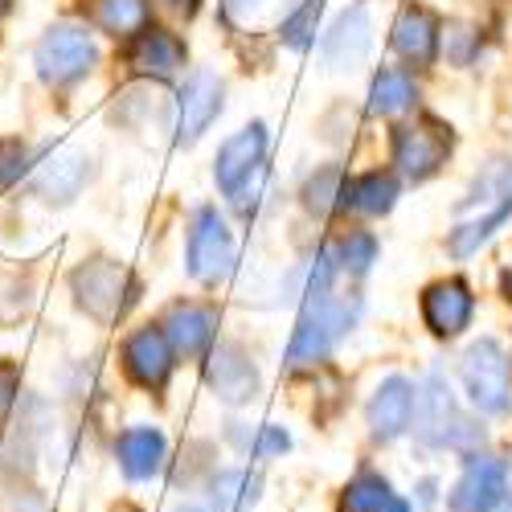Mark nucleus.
I'll return each mask as SVG.
<instances>
[{
	"mask_svg": "<svg viewBox=\"0 0 512 512\" xmlns=\"http://www.w3.org/2000/svg\"><path fill=\"white\" fill-rule=\"evenodd\" d=\"M508 492V463L492 455H472L451 488V512H492Z\"/></svg>",
	"mask_w": 512,
	"mask_h": 512,
	"instance_id": "8",
	"label": "nucleus"
},
{
	"mask_svg": "<svg viewBox=\"0 0 512 512\" xmlns=\"http://www.w3.org/2000/svg\"><path fill=\"white\" fill-rule=\"evenodd\" d=\"M455 426H459V418H455L451 386L439 373H431L422 394L414 398V435L426 447H447V443H455Z\"/></svg>",
	"mask_w": 512,
	"mask_h": 512,
	"instance_id": "13",
	"label": "nucleus"
},
{
	"mask_svg": "<svg viewBox=\"0 0 512 512\" xmlns=\"http://www.w3.org/2000/svg\"><path fill=\"white\" fill-rule=\"evenodd\" d=\"M9 9H13V0H0V17H5Z\"/></svg>",
	"mask_w": 512,
	"mask_h": 512,
	"instance_id": "40",
	"label": "nucleus"
},
{
	"mask_svg": "<svg viewBox=\"0 0 512 512\" xmlns=\"http://www.w3.org/2000/svg\"><path fill=\"white\" fill-rule=\"evenodd\" d=\"M390 500H394L390 480L377 476L373 467H361V472L345 484V496H340V512H386Z\"/></svg>",
	"mask_w": 512,
	"mask_h": 512,
	"instance_id": "26",
	"label": "nucleus"
},
{
	"mask_svg": "<svg viewBox=\"0 0 512 512\" xmlns=\"http://www.w3.org/2000/svg\"><path fill=\"white\" fill-rule=\"evenodd\" d=\"M324 13V0H300L283 21H279V41L287 50H308L316 41V25Z\"/></svg>",
	"mask_w": 512,
	"mask_h": 512,
	"instance_id": "28",
	"label": "nucleus"
},
{
	"mask_svg": "<svg viewBox=\"0 0 512 512\" xmlns=\"http://www.w3.org/2000/svg\"><path fill=\"white\" fill-rule=\"evenodd\" d=\"M259 476H250L246 467H226L213 476V512H246L259 500Z\"/></svg>",
	"mask_w": 512,
	"mask_h": 512,
	"instance_id": "23",
	"label": "nucleus"
},
{
	"mask_svg": "<svg viewBox=\"0 0 512 512\" xmlns=\"http://www.w3.org/2000/svg\"><path fill=\"white\" fill-rule=\"evenodd\" d=\"M177 512H209V508H197V504H185V508H177Z\"/></svg>",
	"mask_w": 512,
	"mask_h": 512,
	"instance_id": "39",
	"label": "nucleus"
},
{
	"mask_svg": "<svg viewBox=\"0 0 512 512\" xmlns=\"http://www.w3.org/2000/svg\"><path fill=\"white\" fill-rule=\"evenodd\" d=\"M463 373V390L472 398L476 410L484 414H504L508 410V390H512V365L508 353L496 336H480L472 349L459 361Z\"/></svg>",
	"mask_w": 512,
	"mask_h": 512,
	"instance_id": "4",
	"label": "nucleus"
},
{
	"mask_svg": "<svg viewBox=\"0 0 512 512\" xmlns=\"http://www.w3.org/2000/svg\"><path fill=\"white\" fill-rule=\"evenodd\" d=\"M386 512H410V504H406V500H402V496H394V500H390V504H386Z\"/></svg>",
	"mask_w": 512,
	"mask_h": 512,
	"instance_id": "38",
	"label": "nucleus"
},
{
	"mask_svg": "<svg viewBox=\"0 0 512 512\" xmlns=\"http://www.w3.org/2000/svg\"><path fill=\"white\" fill-rule=\"evenodd\" d=\"M222 9H226V17L230 21H238V25H246L254 13L263 9V0H222Z\"/></svg>",
	"mask_w": 512,
	"mask_h": 512,
	"instance_id": "34",
	"label": "nucleus"
},
{
	"mask_svg": "<svg viewBox=\"0 0 512 512\" xmlns=\"http://www.w3.org/2000/svg\"><path fill=\"white\" fill-rule=\"evenodd\" d=\"M222 115V78L213 70H197L177 99V144H197L209 123Z\"/></svg>",
	"mask_w": 512,
	"mask_h": 512,
	"instance_id": "10",
	"label": "nucleus"
},
{
	"mask_svg": "<svg viewBox=\"0 0 512 512\" xmlns=\"http://www.w3.org/2000/svg\"><path fill=\"white\" fill-rule=\"evenodd\" d=\"M365 418H369L373 439L394 443L398 435H406V426H410V418H414V386H410L406 377H386V381H381V386L373 390Z\"/></svg>",
	"mask_w": 512,
	"mask_h": 512,
	"instance_id": "18",
	"label": "nucleus"
},
{
	"mask_svg": "<svg viewBox=\"0 0 512 512\" xmlns=\"http://www.w3.org/2000/svg\"><path fill=\"white\" fill-rule=\"evenodd\" d=\"M160 328L168 336V345H173V353L193 361V357H205L213 349V340H218V312L209 304H177L164 316Z\"/></svg>",
	"mask_w": 512,
	"mask_h": 512,
	"instance_id": "15",
	"label": "nucleus"
},
{
	"mask_svg": "<svg viewBox=\"0 0 512 512\" xmlns=\"http://www.w3.org/2000/svg\"><path fill=\"white\" fill-rule=\"evenodd\" d=\"M340 197H345V168H336V164H324L320 173L304 185V205L312 209V213H332V209H340Z\"/></svg>",
	"mask_w": 512,
	"mask_h": 512,
	"instance_id": "29",
	"label": "nucleus"
},
{
	"mask_svg": "<svg viewBox=\"0 0 512 512\" xmlns=\"http://www.w3.org/2000/svg\"><path fill=\"white\" fill-rule=\"evenodd\" d=\"M500 291H504V300H512V267L500 275Z\"/></svg>",
	"mask_w": 512,
	"mask_h": 512,
	"instance_id": "37",
	"label": "nucleus"
},
{
	"mask_svg": "<svg viewBox=\"0 0 512 512\" xmlns=\"http://www.w3.org/2000/svg\"><path fill=\"white\" fill-rule=\"evenodd\" d=\"M263 152H267V127L263 123H246L242 132H234L218 148V160H213V177H218L222 193H234L254 168L263 164Z\"/></svg>",
	"mask_w": 512,
	"mask_h": 512,
	"instance_id": "17",
	"label": "nucleus"
},
{
	"mask_svg": "<svg viewBox=\"0 0 512 512\" xmlns=\"http://www.w3.org/2000/svg\"><path fill=\"white\" fill-rule=\"evenodd\" d=\"M369 46H373L369 9H365V5H353V9H345V13L332 21V29H328L324 41H320V54H324V62H328L332 70H353V66L365 62Z\"/></svg>",
	"mask_w": 512,
	"mask_h": 512,
	"instance_id": "12",
	"label": "nucleus"
},
{
	"mask_svg": "<svg viewBox=\"0 0 512 512\" xmlns=\"http://www.w3.org/2000/svg\"><path fill=\"white\" fill-rule=\"evenodd\" d=\"M70 291H74L78 308L87 312L91 320H99V324H115L127 308L136 304L140 283L132 279V271L119 267L115 259H91V263L74 267V275H70Z\"/></svg>",
	"mask_w": 512,
	"mask_h": 512,
	"instance_id": "2",
	"label": "nucleus"
},
{
	"mask_svg": "<svg viewBox=\"0 0 512 512\" xmlns=\"http://www.w3.org/2000/svg\"><path fill=\"white\" fill-rule=\"evenodd\" d=\"M418 91H414V78L398 66L377 70L373 87H369V115H402L406 107H414Z\"/></svg>",
	"mask_w": 512,
	"mask_h": 512,
	"instance_id": "22",
	"label": "nucleus"
},
{
	"mask_svg": "<svg viewBox=\"0 0 512 512\" xmlns=\"http://www.w3.org/2000/svg\"><path fill=\"white\" fill-rule=\"evenodd\" d=\"M95 62H99L95 37L70 21L46 29V37H41L33 50V66H37L41 82H50V87H70V82L87 78L95 70Z\"/></svg>",
	"mask_w": 512,
	"mask_h": 512,
	"instance_id": "3",
	"label": "nucleus"
},
{
	"mask_svg": "<svg viewBox=\"0 0 512 512\" xmlns=\"http://www.w3.org/2000/svg\"><path fill=\"white\" fill-rule=\"evenodd\" d=\"M394 201H398L394 173H381V168H373V173H361V177L345 181L340 209H357V213H369V218H377V213H390Z\"/></svg>",
	"mask_w": 512,
	"mask_h": 512,
	"instance_id": "21",
	"label": "nucleus"
},
{
	"mask_svg": "<svg viewBox=\"0 0 512 512\" xmlns=\"http://www.w3.org/2000/svg\"><path fill=\"white\" fill-rule=\"evenodd\" d=\"M164 459H168V439L164 431H156V426H127V431L115 439V463H119V472L127 480H152L164 472Z\"/></svg>",
	"mask_w": 512,
	"mask_h": 512,
	"instance_id": "16",
	"label": "nucleus"
},
{
	"mask_svg": "<svg viewBox=\"0 0 512 512\" xmlns=\"http://www.w3.org/2000/svg\"><path fill=\"white\" fill-rule=\"evenodd\" d=\"M390 46L394 54H402L410 66H431L439 46H443V25L431 9L422 5H406L390 29Z\"/></svg>",
	"mask_w": 512,
	"mask_h": 512,
	"instance_id": "14",
	"label": "nucleus"
},
{
	"mask_svg": "<svg viewBox=\"0 0 512 512\" xmlns=\"http://www.w3.org/2000/svg\"><path fill=\"white\" fill-rule=\"evenodd\" d=\"M500 512H512V496H508V500H500Z\"/></svg>",
	"mask_w": 512,
	"mask_h": 512,
	"instance_id": "41",
	"label": "nucleus"
},
{
	"mask_svg": "<svg viewBox=\"0 0 512 512\" xmlns=\"http://www.w3.org/2000/svg\"><path fill=\"white\" fill-rule=\"evenodd\" d=\"M234 439L250 451V459H279L287 447H291V435L283 431V426H259V431H254V435H238L234 431Z\"/></svg>",
	"mask_w": 512,
	"mask_h": 512,
	"instance_id": "30",
	"label": "nucleus"
},
{
	"mask_svg": "<svg viewBox=\"0 0 512 512\" xmlns=\"http://www.w3.org/2000/svg\"><path fill=\"white\" fill-rule=\"evenodd\" d=\"M87 177H91V160H87V152L66 148V152H58L50 164H41V173H37L33 189H37V197L66 205V201L78 197V189L87 185Z\"/></svg>",
	"mask_w": 512,
	"mask_h": 512,
	"instance_id": "20",
	"label": "nucleus"
},
{
	"mask_svg": "<svg viewBox=\"0 0 512 512\" xmlns=\"http://www.w3.org/2000/svg\"><path fill=\"white\" fill-rule=\"evenodd\" d=\"M447 41H459V46H472V41H476V37H472V29H451V33H447ZM451 58H455L459 66L467 62V54H463V50H455Z\"/></svg>",
	"mask_w": 512,
	"mask_h": 512,
	"instance_id": "36",
	"label": "nucleus"
},
{
	"mask_svg": "<svg viewBox=\"0 0 512 512\" xmlns=\"http://www.w3.org/2000/svg\"><path fill=\"white\" fill-rule=\"evenodd\" d=\"M152 0H95V21L111 37H132L148 29Z\"/></svg>",
	"mask_w": 512,
	"mask_h": 512,
	"instance_id": "25",
	"label": "nucleus"
},
{
	"mask_svg": "<svg viewBox=\"0 0 512 512\" xmlns=\"http://www.w3.org/2000/svg\"><path fill=\"white\" fill-rule=\"evenodd\" d=\"M160 9H164V13H173L177 21H193L197 9H201V0H160Z\"/></svg>",
	"mask_w": 512,
	"mask_h": 512,
	"instance_id": "35",
	"label": "nucleus"
},
{
	"mask_svg": "<svg viewBox=\"0 0 512 512\" xmlns=\"http://www.w3.org/2000/svg\"><path fill=\"white\" fill-rule=\"evenodd\" d=\"M451 152V132L435 119H418V123H402L394 127V140H390V156L398 164V173L406 181H431L443 160Z\"/></svg>",
	"mask_w": 512,
	"mask_h": 512,
	"instance_id": "6",
	"label": "nucleus"
},
{
	"mask_svg": "<svg viewBox=\"0 0 512 512\" xmlns=\"http://www.w3.org/2000/svg\"><path fill=\"white\" fill-rule=\"evenodd\" d=\"M234 271V234L213 205L197 209L189 222V275L205 287L222 283Z\"/></svg>",
	"mask_w": 512,
	"mask_h": 512,
	"instance_id": "5",
	"label": "nucleus"
},
{
	"mask_svg": "<svg viewBox=\"0 0 512 512\" xmlns=\"http://www.w3.org/2000/svg\"><path fill=\"white\" fill-rule=\"evenodd\" d=\"M361 316V300H336L332 291H316L304 300L300 324H295L291 349H287V365H312L324 361L336 340L345 336Z\"/></svg>",
	"mask_w": 512,
	"mask_h": 512,
	"instance_id": "1",
	"label": "nucleus"
},
{
	"mask_svg": "<svg viewBox=\"0 0 512 512\" xmlns=\"http://www.w3.org/2000/svg\"><path fill=\"white\" fill-rule=\"evenodd\" d=\"M512 218V201H500V205H492L484 218H476V222H463L459 230H451V238H447V250L455 254V259H472V254L504 226Z\"/></svg>",
	"mask_w": 512,
	"mask_h": 512,
	"instance_id": "24",
	"label": "nucleus"
},
{
	"mask_svg": "<svg viewBox=\"0 0 512 512\" xmlns=\"http://www.w3.org/2000/svg\"><path fill=\"white\" fill-rule=\"evenodd\" d=\"M5 512H50V504H46V496L33 492V488H13L5 496Z\"/></svg>",
	"mask_w": 512,
	"mask_h": 512,
	"instance_id": "33",
	"label": "nucleus"
},
{
	"mask_svg": "<svg viewBox=\"0 0 512 512\" xmlns=\"http://www.w3.org/2000/svg\"><path fill=\"white\" fill-rule=\"evenodd\" d=\"M205 381H209V390L218 394L226 406H246L254 394H259V369H254L246 349L234 345V340H226V345H218V349H209Z\"/></svg>",
	"mask_w": 512,
	"mask_h": 512,
	"instance_id": "9",
	"label": "nucleus"
},
{
	"mask_svg": "<svg viewBox=\"0 0 512 512\" xmlns=\"http://www.w3.org/2000/svg\"><path fill=\"white\" fill-rule=\"evenodd\" d=\"M25 144L21 140H0V185H13L21 173H25Z\"/></svg>",
	"mask_w": 512,
	"mask_h": 512,
	"instance_id": "32",
	"label": "nucleus"
},
{
	"mask_svg": "<svg viewBox=\"0 0 512 512\" xmlns=\"http://www.w3.org/2000/svg\"><path fill=\"white\" fill-rule=\"evenodd\" d=\"M472 312H476V295L463 279H439L422 291V324L443 340L459 336L472 324Z\"/></svg>",
	"mask_w": 512,
	"mask_h": 512,
	"instance_id": "11",
	"label": "nucleus"
},
{
	"mask_svg": "<svg viewBox=\"0 0 512 512\" xmlns=\"http://www.w3.org/2000/svg\"><path fill=\"white\" fill-rule=\"evenodd\" d=\"M185 41L177 33H168V29H140L136 37V46H132V66L136 74L144 78H177L185 70Z\"/></svg>",
	"mask_w": 512,
	"mask_h": 512,
	"instance_id": "19",
	"label": "nucleus"
},
{
	"mask_svg": "<svg viewBox=\"0 0 512 512\" xmlns=\"http://www.w3.org/2000/svg\"><path fill=\"white\" fill-rule=\"evenodd\" d=\"M119 361H123L127 381L148 390V394H160L168 386V377H173V369H177V353H173V345H168L160 324H144L136 332H127Z\"/></svg>",
	"mask_w": 512,
	"mask_h": 512,
	"instance_id": "7",
	"label": "nucleus"
},
{
	"mask_svg": "<svg viewBox=\"0 0 512 512\" xmlns=\"http://www.w3.org/2000/svg\"><path fill=\"white\" fill-rule=\"evenodd\" d=\"M332 263L336 271H349V275H369V267L377 263V238L369 230H349L332 250Z\"/></svg>",
	"mask_w": 512,
	"mask_h": 512,
	"instance_id": "27",
	"label": "nucleus"
},
{
	"mask_svg": "<svg viewBox=\"0 0 512 512\" xmlns=\"http://www.w3.org/2000/svg\"><path fill=\"white\" fill-rule=\"evenodd\" d=\"M21 398V365L17 361H0V418H9Z\"/></svg>",
	"mask_w": 512,
	"mask_h": 512,
	"instance_id": "31",
	"label": "nucleus"
}]
</instances>
